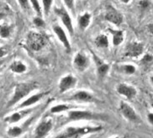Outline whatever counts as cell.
Wrapping results in <instances>:
<instances>
[{"instance_id":"obj_29","label":"cell","mask_w":153,"mask_h":138,"mask_svg":"<svg viewBox=\"0 0 153 138\" xmlns=\"http://www.w3.org/2000/svg\"><path fill=\"white\" fill-rule=\"evenodd\" d=\"M153 60V57L152 55H150V54H146L143 58H142V60H141V63H151L152 61Z\"/></svg>"},{"instance_id":"obj_39","label":"cell","mask_w":153,"mask_h":138,"mask_svg":"<svg viewBox=\"0 0 153 138\" xmlns=\"http://www.w3.org/2000/svg\"><path fill=\"white\" fill-rule=\"evenodd\" d=\"M2 63H3V62H2V61H1V59H0V66L2 65Z\"/></svg>"},{"instance_id":"obj_40","label":"cell","mask_w":153,"mask_h":138,"mask_svg":"<svg viewBox=\"0 0 153 138\" xmlns=\"http://www.w3.org/2000/svg\"><path fill=\"white\" fill-rule=\"evenodd\" d=\"M111 138H119L118 137H111Z\"/></svg>"},{"instance_id":"obj_12","label":"cell","mask_w":153,"mask_h":138,"mask_svg":"<svg viewBox=\"0 0 153 138\" xmlns=\"http://www.w3.org/2000/svg\"><path fill=\"white\" fill-rule=\"evenodd\" d=\"M116 91L120 95L125 97L127 99H133L137 94V90L134 86L126 84H120L116 88Z\"/></svg>"},{"instance_id":"obj_22","label":"cell","mask_w":153,"mask_h":138,"mask_svg":"<svg viewBox=\"0 0 153 138\" xmlns=\"http://www.w3.org/2000/svg\"><path fill=\"white\" fill-rule=\"evenodd\" d=\"M24 132V130L22 127L18 126V125H14V126H11L9 127L8 131H7V134L9 135V137H20Z\"/></svg>"},{"instance_id":"obj_11","label":"cell","mask_w":153,"mask_h":138,"mask_svg":"<svg viewBox=\"0 0 153 138\" xmlns=\"http://www.w3.org/2000/svg\"><path fill=\"white\" fill-rule=\"evenodd\" d=\"M47 94H48V92H40V93H37V94H32V95L29 96L27 98H25L24 101H22L17 106V110L26 109V108H29V107L36 104V103L40 102Z\"/></svg>"},{"instance_id":"obj_16","label":"cell","mask_w":153,"mask_h":138,"mask_svg":"<svg viewBox=\"0 0 153 138\" xmlns=\"http://www.w3.org/2000/svg\"><path fill=\"white\" fill-rule=\"evenodd\" d=\"M53 31H54L56 36H57V38L59 39V40L62 42V44L63 45V46L66 48V50L68 51V52L71 51V44L68 40V38L66 33L64 31L62 28L59 25H54L53 26Z\"/></svg>"},{"instance_id":"obj_1","label":"cell","mask_w":153,"mask_h":138,"mask_svg":"<svg viewBox=\"0 0 153 138\" xmlns=\"http://www.w3.org/2000/svg\"><path fill=\"white\" fill-rule=\"evenodd\" d=\"M103 131L102 125L67 126L51 138H82L89 134H94Z\"/></svg>"},{"instance_id":"obj_13","label":"cell","mask_w":153,"mask_h":138,"mask_svg":"<svg viewBox=\"0 0 153 138\" xmlns=\"http://www.w3.org/2000/svg\"><path fill=\"white\" fill-rule=\"evenodd\" d=\"M33 111V109H22V110H18L17 111L13 113L12 115L7 116L4 119V121L8 124H14V123H18L19 121L23 120L25 117L28 116L30 114H31Z\"/></svg>"},{"instance_id":"obj_30","label":"cell","mask_w":153,"mask_h":138,"mask_svg":"<svg viewBox=\"0 0 153 138\" xmlns=\"http://www.w3.org/2000/svg\"><path fill=\"white\" fill-rule=\"evenodd\" d=\"M19 4L22 7L23 9H29V0H18Z\"/></svg>"},{"instance_id":"obj_15","label":"cell","mask_w":153,"mask_h":138,"mask_svg":"<svg viewBox=\"0 0 153 138\" xmlns=\"http://www.w3.org/2000/svg\"><path fill=\"white\" fill-rule=\"evenodd\" d=\"M144 50V46L139 42H131L127 46L126 51V57H137L140 56Z\"/></svg>"},{"instance_id":"obj_35","label":"cell","mask_w":153,"mask_h":138,"mask_svg":"<svg viewBox=\"0 0 153 138\" xmlns=\"http://www.w3.org/2000/svg\"><path fill=\"white\" fill-rule=\"evenodd\" d=\"M148 28H149V31H150V32H151L152 34H153V24H151V25L148 26Z\"/></svg>"},{"instance_id":"obj_4","label":"cell","mask_w":153,"mask_h":138,"mask_svg":"<svg viewBox=\"0 0 153 138\" xmlns=\"http://www.w3.org/2000/svg\"><path fill=\"white\" fill-rule=\"evenodd\" d=\"M68 101H73L78 104L82 103H97L99 100L95 97L90 92L86 91V90H78L72 94L70 97L67 98Z\"/></svg>"},{"instance_id":"obj_20","label":"cell","mask_w":153,"mask_h":138,"mask_svg":"<svg viewBox=\"0 0 153 138\" xmlns=\"http://www.w3.org/2000/svg\"><path fill=\"white\" fill-rule=\"evenodd\" d=\"M108 31L113 36V45L117 46H120L124 40V32L120 30H113L108 28Z\"/></svg>"},{"instance_id":"obj_5","label":"cell","mask_w":153,"mask_h":138,"mask_svg":"<svg viewBox=\"0 0 153 138\" xmlns=\"http://www.w3.org/2000/svg\"><path fill=\"white\" fill-rule=\"evenodd\" d=\"M27 44L30 49L37 51L45 46L46 44V39L41 34L36 32H30L28 35Z\"/></svg>"},{"instance_id":"obj_25","label":"cell","mask_w":153,"mask_h":138,"mask_svg":"<svg viewBox=\"0 0 153 138\" xmlns=\"http://www.w3.org/2000/svg\"><path fill=\"white\" fill-rule=\"evenodd\" d=\"M10 36V28L7 25H0V36L2 38H8Z\"/></svg>"},{"instance_id":"obj_24","label":"cell","mask_w":153,"mask_h":138,"mask_svg":"<svg viewBox=\"0 0 153 138\" xmlns=\"http://www.w3.org/2000/svg\"><path fill=\"white\" fill-rule=\"evenodd\" d=\"M120 70L126 75H133L136 71V67L131 64H125L120 67Z\"/></svg>"},{"instance_id":"obj_26","label":"cell","mask_w":153,"mask_h":138,"mask_svg":"<svg viewBox=\"0 0 153 138\" xmlns=\"http://www.w3.org/2000/svg\"><path fill=\"white\" fill-rule=\"evenodd\" d=\"M52 2H53V0H42V4H43L45 15H48L50 9L51 8V5H52Z\"/></svg>"},{"instance_id":"obj_18","label":"cell","mask_w":153,"mask_h":138,"mask_svg":"<svg viewBox=\"0 0 153 138\" xmlns=\"http://www.w3.org/2000/svg\"><path fill=\"white\" fill-rule=\"evenodd\" d=\"M76 109H81V107L74 105L72 104H58L51 107L50 112L51 114H60L62 112H68L69 110H76Z\"/></svg>"},{"instance_id":"obj_37","label":"cell","mask_w":153,"mask_h":138,"mask_svg":"<svg viewBox=\"0 0 153 138\" xmlns=\"http://www.w3.org/2000/svg\"><path fill=\"white\" fill-rule=\"evenodd\" d=\"M150 81H151V83L153 84V75L150 78Z\"/></svg>"},{"instance_id":"obj_41","label":"cell","mask_w":153,"mask_h":138,"mask_svg":"<svg viewBox=\"0 0 153 138\" xmlns=\"http://www.w3.org/2000/svg\"><path fill=\"white\" fill-rule=\"evenodd\" d=\"M0 5H1V3H0Z\"/></svg>"},{"instance_id":"obj_17","label":"cell","mask_w":153,"mask_h":138,"mask_svg":"<svg viewBox=\"0 0 153 138\" xmlns=\"http://www.w3.org/2000/svg\"><path fill=\"white\" fill-rule=\"evenodd\" d=\"M94 61L95 65H96L98 76L101 78H104L108 74V71H109V65L104 63L103 60H101L100 58L98 57L96 55H94Z\"/></svg>"},{"instance_id":"obj_31","label":"cell","mask_w":153,"mask_h":138,"mask_svg":"<svg viewBox=\"0 0 153 138\" xmlns=\"http://www.w3.org/2000/svg\"><path fill=\"white\" fill-rule=\"evenodd\" d=\"M63 1H64L65 4L67 5L68 9L73 10V9H74V0H63Z\"/></svg>"},{"instance_id":"obj_33","label":"cell","mask_w":153,"mask_h":138,"mask_svg":"<svg viewBox=\"0 0 153 138\" xmlns=\"http://www.w3.org/2000/svg\"><path fill=\"white\" fill-rule=\"evenodd\" d=\"M147 120L152 125H153V113L150 112L147 114Z\"/></svg>"},{"instance_id":"obj_28","label":"cell","mask_w":153,"mask_h":138,"mask_svg":"<svg viewBox=\"0 0 153 138\" xmlns=\"http://www.w3.org/2000/svg\"><path fill=\"white\" fill-rule=\"evenodd\" d=\"M34 24H35L37 27H42L44 26V25H45L43 19H42L41 17H36V18L34 19Z\"/></svg>"},{"instance_id":"obj_34","label":"cell","mask_w":153,"mask_h":138,"mask_svg":"<svg viewBox=\"0 0 153 138\" xmlns=\"http://www.w3.org/2000/svg\"><path fill=\"white\" fill-rule=\"evenodd\" d=\"M6 53H7V51L3 47H0V58L3 57Z\"/></svg>"},{"instance_id":"obj_36","label":"cell","mask_w":153,"mask_h":138,"mask_svg":"<svg viewBox=\"0 0 153 138\" xmlns=\"http://www.w3.org/2000/svg\"><path fill=\"white\" fill-rule=\"evenodd\" d=\"M130 1H131V0H121V2L122 3H124V4H128Z\"/></svg>"},{"instance_id":"obj_32","label":"cell","mask_w":153,"mask_h":138,"mask_svg":"<svg viewBox=\"0 0 153 138\" xmlns=\"http://www.w3.org/2000/svg\"><path fill=\"white\" fill-rule=\"evenodd\" d=\"M149 1L147 0H141L140 2V6L142 8V9H146L147 7L149 6Z\"/></svg>"},{"instance_id":"obj_10","label":"cell","mask_w":153,"mask_h":138,"mask_svg":"<svg viewBox=\"0 0 153 138\" xmlns=\"http://www.w3.org/2000/svg\"><path fill=\"white\" fill-rule=\"evenodd\" d=\"M55 13L58 15L60 19H62L64 26L67 28V30L68 32L70 33V35H73L74 34V30H73V26H72V19L70 17L69 13H68V11L66 9L61 7V8H56L55 9Z\"/></svg>"},{"instance_id":"obj_27","label":"cell","mask_w":153,"mask_h":138,"mask_svg":"<svg viewBox=\"0 0 153 138\" xmlns=\"http://www.w3.org/2000/svg\"><path fill=\"white\" fill-rule=\"evenodd\" d=\"M30 2L33 6V9H35V11L38 13V15H41V8L38 0H30Z\"/></svg>"},{"instance_id":"obj_19","label":"cell","mask_w":153,"mask_h":138,"mask_svg":"<svg viewBox=\"0 0 153 138\" xmlns=\"http://www.w3.org/2000/svg\"><path fill=\"white\" fill-rule=\"evenodd\" d=\"M9 69L14 73L22 74L27 71V66L21 61H14V63L10 65Z\"/></svg>"},{"instance_id":"obj_9","label":"cell","mask_w":153,"mask_h":138,"mask_svg":"<svg viewBox=\"0 0 153 138\" xmlns=\"http://www.w3.org/2000/svg\"><path fill=\"white\" fill-rule=\"evenodd\" d=\"M105 19L115 25H120L123 22V16L122 14L112 5H108L106 8Z\"/></svg>"},{"instance_id":"obj_38","label":"cell","mask_w":153,"mask_h":138,"mask_svg":"<svg viewBox=\"0 0 153 138\" xmlns=\"http://www.w3.org/2000/svg\"><path fill=\"white\" fill-rule=\"evenodd\" d=\"M151 105H152V109H153V98L151 100Z\"/></svg>"},{"instance_id":"obj_7","label":"cell","mask_w":153,"mask_h":138,"mask_svg":"<svg viewBox=\"0 0 153 138\" xmlns=\"http://www.w3.org/2000/svg\"><path fill=\"white\" fill-rule=\"evenodd\" d=\"M119 110L122 116L131 122H138L140 120L139 116L135 112L134 108L125 101H121L119 105Z\"/></svg>"},{"instance_id":"obj_2","label":"cell","mask_w":153,"mask_h":138,"mask_svg":"<svg viewBox=\"0 0 153 138\" xmlns=\"http://www.w3.org/2000/svg\"><path fill=\"white\" fill-rule=\"evenodd\" d=\"M40 87L37 82H27V83H19L15 85L14 94L7 104V108L14 106L22 99L25 98Z\"/></svg>"},{"instance_id":"obj_23","label":"cell","mask_w":153,"mask_h":138,"mask_svg":"<svg viewBox=\"0 0 153 138\" xmlns=\"http://www.w3.org/2000/svg\"><path fill=\"white\" fill-rule=\"evenodd\" d=\"M95 44L100 48H107L108 46V37L104 35H100L95 39Z\"/></svg>"},{"instance_id":"obj_6","label":"cell","mask_w":153,"mask_h":138,"mask_svg":"<svg viewBox=\"0 0 153 138\" xmlns=\"http://www.w3.org/2000/svg\"><path fill=\"white\" fill-rule=\"evenodd\" d=\"M54 126V122L51 118H45L38 124L35 130L34 138H44L46 137Z\"/></svg>"},{"instance_id":"obj_21","label":"cell","mask_w":153,"mask_h":138,"mask_svg":"<svg viewBox=\"0 0 153 138\" xmlns=\"http://www.w3.org/2000/svg\"><path fill=\"white\" fill-rule=\"evenodd\" d=\"M91 20V14L88 13H83L82 15H81L79 19H78V25L81 29L84 30L89 25Z\"/></svg>"},{"instance_id":"obj_8","label":"cell","mask_w":153,"mask_h":138,"mask_svg":"<svg viewBox=\"0 0 153 138\" xmlns=\"http://www.w3.org/2000/svg\"><path fill=\"white\" fill-rule=\"evenodd\" d=\"M77 84V78L72 74H68V75L63 76L60 79L58 84V89L60 94H64L71 90Z\"/></svg>"},{"instance_id":"obj_14","label":"cell","mask_w":153,"mask_h":138,"mask_svg":"<svg viewBox=\"0 0 153 138\" xmlns=\"http://www.w3.org/2000/svg\"><path fill=\"white\" fill-rule=\"evenodd\" d=\"M73 66L76 71L82 72L88 69L89 67V59L84 54L76 53L73 59Z\"/></svg>"},{"instance_id":"obj_3","label":"cell","mask_w":153,"mask_h":138,"mask_svg":"<svg viewBox=\"0 0 153 138\" xmlns=\"http://www.w3.org/2000/svg\"><path fill=\"white\" fill-rule=\"evenodd\" d=\"M108 116L105 114L95 113L82 109L72 110L68 112L67 122H74L80 120H108Z\"/></svg>"}]
</instances>
